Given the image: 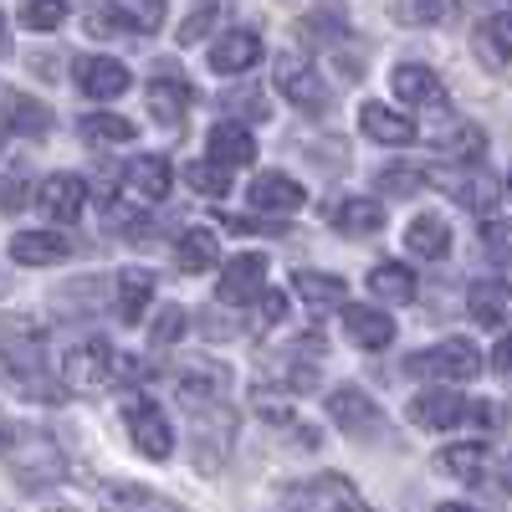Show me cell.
<instances>
[{"label": "cell", "mask_w": 512, "mask_h": 512, "mask_svg": "<svg viewBox=\"0 0 512 512\" xmlns=\"http://www.w3.org/2000/svg\"><path fill=\"white\" fill-rule=\"evenodd\" d=\"M436 149L446 154V159H456V164H482V154H487V134L477 123H456L451 134H436Z\"/></svg>", "instance_id": "cell-33"}, {"label": "cell", "mask_w": 512, "mask_h": 512, "mask_svg": "<svg viewBox=\"0 0 512 512\" xmlns=\"http://www.w3.org/2000/svg\"><path fill=\"white\" fill-rule=\"evenodd\" d=\"M262 287H267V256L262 251H236L221 267L216 297L226 308H241V303H251V297H262Z\"/></svg>", "instance_id": "cell-7"}, {"label": "cell", "mask_w": 512, "mask_h": 512, "mask_svg": "<svg viewBox=\"0 0 512 512\" xmlns=\"http://www.w3.org/2000/svg\"><path fill=\"white\" fill-rule=\"evenodd\" d=\"M169 180H175V169H169L164 154H139V159H128V169H123L128 195L144 200V205H159L169 195Z\"/></svg>", "instance_id": "cell-16"}, {"label": "cell", "mask_w": 512, "mask_h": 512, "mask_svg": "<svg viewBox=\"0 0 512 512\" xmlns=\"http://www.w3.org/2000/svg\"><path fill=\"white\" fill-rule=\"evenodd\" d=\"M482 251L492 256V262H512V221L487 216L482 221Z\"/></svg>", "instance_id": "cell-42"}, {"label": "cell", "mask_w": 512, "mask_h": 512, "mask_svg": "<svg viewBox=\"0 0 512 512\" xmlns=\"http://www.w3.org/2000/svg\"><path fill=\"white\" fill-rule=\"evenodd\" d=\"M502 487L512 492V456H507V472H502Z\"/></svg>", "instance_id": "cell-49"}, {"label": "cell", "mask_w": 512, "mask_h": 512, "mask_svg": "<svg viewBox=\"0 0 512 512\" xmlns=\"http://www.w3.org/2000/svg\"><path fill=\"white\" fill-rule=\"evenodd\" d=\"M369 292L379 297V303H410L415 297V272L410 267H400V262H379L374 272H369Z\"/></svg>", "instance_id": "cell-32"}, {"label": "cell", "mask_w": 512, "mask_h": 512, "mask_svg": "<svg viewBox=\"0 0 512 512\" xmlns=\"http://www.w3.org/2000/svg\"><path fill=\"white\" fill-rule=\"evenodd\" d=\"M62 21H67V0H26V11H21L26 31H57Z\"/></svg>", "instance_id": "cell-40"}, {"label": "cell", "mask_w": 512, "mask_h": 512, "mask_svg": "<svg viewBox=\"0 0 512 512\" xmlns=\"http://www.w3.org/2000/svg\"><path fill=\"white\" fill-rule=\"evenodd\" d=\"M451 195H456L466 210H477V216H492V205L502 200L497 180L487 175L482 164H466V175H461V180H451Z\"/></svg>", "instance_id": "cell-27"}, {"label": "cell", "mask_w": 512, "mask_h": 512, "mask_svg": "<svg viewBox=\"0 0 512 512\" xmlns=\"http://www.w3.org/2000/svg\"><path fill=\"white\" fill-rule=\"evenodd\" d=\"M216 16H221V6H216V0H200V6H195V11H190V16L180 21V31H175V36H180V47H195L200 36H210V26H216Z\"/></svg>", "instance_id": "cell-41"}, {"label": "cell", "mask_w": 512, "mask_h": 512, "mask_svg": "<svg viewBox=\"0 0 512 512\" xmlns=\"http://www.w3.org/2000/svg\"><path fill=\"white\" fill-rule=\"evenodd\" d=\"M231 175H236V169H231V164H221V159H210V154L185 164V185H190L195 195H210V200L231 190Z\"/></svg>", "instance_id": "cell-35"}, {"label": "cell", "mask_w": 512, "mask_h": 512, "mask_svg": "<svg viewBox=\"0 0 512 512\" xmlns=\"http://www.w3.org/2000/svg\"><path fill=\"white\" fill-rule=\"evenodd\" d=\"M190 103H195V93H190L185 77H154V82H149V108H154L169 128L190 113Z\"/></svg>", "instance_id": "cell-30"}, {"label": "cell", "mask_w": 512, "mask_h": 512, "mask_svg": "<svg viewBox=\"0 0 512 512\" xmlns=\"http://www.w3.org/2000/svg\"><path fill=\"white\" fill-rule=\"evenodd\" d=\"M466 313H472L482 328H502L512 318V287L502 277H477L466 287Z\"/></svg>", "instance_id": "cell-17"}, {"label": "cell", "mask_w": 512, "mask_h": 512, "mask_svg": "<svg viewBox=\"0 0 512 512\" xmlns=\"http://www.w3.org/2000/svg\"><path fill=\"white\" fill-rule=\"evenodd\" d=\"M246 200L262 210V216H297V210L308 205V190L297 185L292 175H282V169H262V175L251 180Z\"/></svg>", "instance_id": "cell-9"}, {"label": "cell", "mask_w": 512, "mask_h": 512, "mask_svg": "<svg viewBox=\"0 0 512 512\" xmlns=\"http://www.w3.org/2000/svg\"><path fill=\"white\" fill-rule=\"evenodd\" d=\"M477 47L492 52V62H512V11H497L482 21V36H477Z\"/></svg>", "instance_id": "cell-38"}, {"label": "cell", "mask_w": 512, "mask_h": 512, "mask_svg": "<svg viewBox=\"0 0 512 512\" xmlns=\"http://www.w3.org/2000/svg\"><path fill=\"white\" fill-rule=\"evenodd\" d=\"M405 374H420V379H477L482 374V354L472 338H441L436 349H420Z\"/></svg>", "instance_id": "cell-2"}, {"label": "cell", "mask_w": 512, "mask_h": 512, "mask_svg": "<svg viewBox=\"0 0 512 512\" xmlns=\"http://www.w3.org/2000/svg\"><path fill=\"white\" fill-rule=\"evenodd\" d=\"M185 328H190V313L169 303V308H159L154 323H149V344H154V349H169V344H180V338H185Z\"/></svg>", "instance_id": "cell-39"}, {"label": "cell", "mask_w": 512, "mask_h": 512, "mask_svg": "<svg viewBox=\"0 0 512 512\" xmlns=\"http://www.w3.org/2000/svg\"><path fill=\"white\" fill-rule=\"evenodd\" d=\"M328 415H333L338 431H349V436H359V441L384 431V415H379L374 395L359 390V384H338V390L328 395Z\"/></svg>", "instance_id": "cell-6"}, {"label": "cell", "mask_w": 512, "mask_h": 512, "mask_svg": "<svg viewBox=\"0 0 512 512\" xmlns=\"http://www.w3.org/2000/svg\"><path fill=\"white\" fill-rule=\"evenodd\" d=\"M175 390H180V400H185L190 410H205V405H221V400L231 395V369H221V364H210V359H195L190 369H180V379H175Z\"/></svg>", "instance_id": "cell-12"}, {"label": "cell", "mask_w": 512, "mask_h": 512, "mask_svg": "<svg viewBox=\"0 0 512 512\" xmlns=\"http://www.w3.org/2000/svg\"><path fill=\"white\" fill-rule=\"evenodd\" d=\"M441 472L466 482V487H477L482 472H487V441H456V446H446L441 451Z\"/></svg>", "instance_id": "cell-31"}, {"label": "cell", "mask_w": 512, "mask_h": 512, "mask_svg": "<svg viewBox=\"0 0 512 512\" xmlns=\"http://www.w3.org/2000/svg\"><path fill=\"white\" fill-rule=\"evenodd\" d=\"M451 11V0H395V16L410 21V26H431Z\"/></svg>", "instance_id": "cell-43"}, {"label": "cell", "mask_w": 512, "mask_h": 512, "mask_svg": "<svg viewBox=\"0 0 512 512\" xmlns=\"http://www.w3.org/2000/svg\"><path fill=\"white\" fill-rule=\"evenodd\" d=\"M123 425L128 436H134V446L154 461H164L169 451H175V431H169V415L154 405V400H123Z\"/></svg>", "instance_id": "cell-5"}, {"label": "cell", "mask_w": 512, "mask_h": 512, "mask_svg": "<svg viewBox=\"0 0 512 512\" xmlns=\"http://www.w3.org/2000/svg\"><path fill=\"white\" fill-rule=\"evenodd\" d=\"M72 82L93 103H113V98L128 93V82H134V77H128V67L118 57H77L72 62Z\"/></svg>", "instance_id": "cell-8"}, {"label": "cell", "mask_w": 512, "mask_h": 512, "mask_svg": "<svg viewBox=\"0 0 512 512\" xmlns=\"http://www.w3.org/2000/svg\"><path fill=\"white\" fill-rule=\"evenodd\" d=\"M292 287H297V297H303L313 313H333V308L349 303V282L333 277V272H297Z\"/></svg>", "instance_id": "cell-24"}, {"label": "cell", "mask_w": 512, "mask_h": 512, "mask_svg": "<svg viewBox=\"0 0 512 512\" xmlns=\"http://www.w3.org/2000/svg\"><path fill=\"white\" fill-rule=\"evenodd\" d=\"M492 364H497L502 374H512V333H507V338H502V344L492 349Z\"/></svg>", "instance_id": "cell-48"}, {"label": "cell", "mask_w": 512, "mask_h": 512, "mask_svg": "<svg viewBox=\"0 0 512 512\" xmlns=\"http://www.w3.org/2000/svg\"><path fill=\"white\" fill-rule=\"evenodd\" d=\"M507 190H512V169H507Z\"/></svg>", "instance_id": "cell-51"}, {"label": "cell", "mask_w": 512, "mask_h": 512, "mask_svg": "<svg viewBox=\"0 0 512 512\" xmlns=\"http://www.w3.org/2000/svg\"><path fill=\"white\" fill-rule=\"evenodd\" d=\"M205 149H210V159H221L231 169L256 164V139L246 134L241 123H216V128H210V139H205Z\"/></svg>", "instance_id": "cell-26"}, {"label": "cell", "mask_w": 512, "mask_h": 512, "mask_svg": "<svg viewBox=\"0 0 512 512\" xmlns=\"http://www.w3.org/2000/svg\"><path fill=\"white\" fill-rule=\"evenodd\" d=\"M72 256V241L57 231H16L11 236V262L21 267H57Z\"/></svg>", "instance_id": "cell-19"}, {"label": "cell", "mask_w": 512, "mask_h": 512, "mask_svg": "<svg viewBox=\"0 0 512 512\" xmlns=\"http://www.w3.org/2000/svg\"><path fill=\"white\" fill-rule=\"evenodd\" d=\"M344 333L354 338L359 349H390L395 344V318H384L379 308H349L344 303Z\"/></svg>", "instance_id": "cell-23"}, {"label": "cell", "mask_w": 512, "mask_h": 512, "mask_svg": "<svg viewBox=\"0 0 512 512\" xmlns=\"http://www.w3.org/2000/svg\"><path fill=\"white\" fill-rule=\"evenodd\" d=\"M390 93L410 108H446V88H441V77L431 67H420V62H400L390 72Z\"/></svg>", "instance_id": "cell-14"}, {"label": "cell", "mask_w": 512, "mask_h": 512, "mask_svg": "<svg viewBox=\"0 0 512 512\" xmlns=\"http://www.w3.org/2000/svg\"><path fill=\"white\" fill-rule=\"evenodd\" d=\"M82 26H88V36H139V21L128 16V6H93Z\"/></svg>", "instance_id": "cell-36"}, {"label": "cell", "mask_w": 512, "mask_h": 512, "mask_svg": "<svg viewBox=\"0 0 512 512\" xmlns=\"http://www.w3.org/2000/svg\"><path fill=\"white\" fill-rule=\"evenodd\" d=\"M0 52H6V16H0Z\"/></svg>", "instance_id": "cell-50"}, {"label": "cell", "mask_w": 512, "mask_h": 512, "mask_svg": "<svg viewBox=\"0 0 512 512\" xmlns=\"http://www.w3.org/2000/svg\"><path fill=\"white\" fill-rule=\"evenodd\" d=\"M272 77H277V93H282L292 108H303V113H323V108H328V88H323V77H318V67H313L308 57L282 52L277 67H272Z\"/></svg>", "instance_id": "cell-4"}, {"label": "cell", "mask_w": 512, "mask_h": 512, "mask_svg": "<svg viewBox=\"0 0 512 512\" xmlns=\"http://www.w3.org/2000/svg\"><path fill=\"white\" fill-rule=\"evenodd\" d=\"M359 128H364L374 144H390V149L415 144V123H410L405 113H395L390 103H364V108H359Z\"/></svg>", "instance_id": "cell-20"}, {"label": "cell", "mask_w": 512, "mask_h": 512, "mask_svg": "<svg viewBox=\"0 0 512 512\" xmlns=\"http://www.w3.org/2000/svg\"><path fill=\"white\" fill-rule=\"evenodd\" d=\"M256 303H262V323H267V328L287 318V292H267V287H262V297H256Z\"/></svg>", "instance_id": "cell-45"}, {"label": "cell", "mask_w": 512, "mask_h": 512, "mask_svg": "<svg viewBox=\"0 0 512 512\" xmlns=\"http://www.w3.org/2000/svg\"><path fill=\"white\" fill-rule=\"evenodd\" d=\"M21 205H26V180L6 175V180H0V210H21Z\"/></svg>", "instance_id": "cell-46"}, {"label": "cell", "mask_w": 512, "mask_h": 512, "mask_svg": "<svg viewBox=\"0 0 512 512\" xmlns=\"http://www.w3.org/2000/svg\"><path fill=\"white\" fill-rule=\"evenodd\" d=\"M282 502L287 507H344V512L364 507V497L349 487V477H338V472H323V477H308V482L287 487Z\"/></svg>", "instance_id": "cell-10"}, {"label": "cell", "mask_w": 512, "mask_h": 512, "mask_svg": "<svg viewBox=\"0 0 512 512\" xmlns=\"http://www.w3.org/2000/svg\"><path fill=\"white\" fill-rule=\"evenodd\" d=\"M405 246H410V256H420V262H441V256L451 251V226L436 216V210H425V216L410 221Z\"/></svg>", "instance_id": "cell-25"}, {"label": "cell", "mask_w": 512, "mask_h": 512, "mask_svg": "<svg viewBox=\"0 0 512 512\" xmlns=\"http://www.w3.org/2000/svg\"><path fill=\"white\" fill-rule=\"evenodd\" d=\"M6 128L21 139H41V134H52V113L47 103H36L26 93H6Z\"/></svg>", "instance_id": "cell-29"}, {"label": "cell", "mask_w": 512, "mask_h": 512, "mask_svg": "<svg viewBox=\"0 0 512 512\" xmlns=\"http://www.w3.org/2000/svg\"><path fill=\"white\" fill-rule=\"evenodd\" d=\"M0 379L11 384V390H21V395H36V400H57V384L41 374V359L31 354V349H0Z\"/></svg>", "instance_id": "cell-15"}, {"label": "cell", "mask_w": 512, "mask_h": 512, "mask_svg": "<svg viewBox=\"0 0 512 512\" xmlns=\"http://www.w3.org/2000/svg\"><path fill=\"white\" fill-rule=\"evenodd\" d=\"M344 31H349V21H344V6L338 0H323V11H313L308 21H303V36H313V41H344Z\"/></svg>", "instance_id": "cell-37"}, {"label": "cell", "mask_w": 512, "mask_h": 512, "mask_svg": "<svg viewBox=\"0 0 512 512\" xmlns=\"http://www.w3.org/2000/svg\"><path fill=\"white\" fill-rule=\"evenodd\" d=\"M175 267L180 272H210V267H221V246H216V236H210L205 226H190L185 236H180V246H175Z\"/></svg>", "instance_id": "cell-28"}, {"label": "cell", "mask_w": 512, "mask_h": 512, "mask_svg": "<svg viewBox=\"0 0 512 512\" xmlns=\"http://www.w3.org/2000/svg\"><path fill=\"white\" fill-rule=\"evenodd\" d=\"M113 374H118V354L103 338H82L62 354V384H72V390H103V384H113Z\"/></svg>", "instance_id": "cell-3"}, {"label": "cell", "mask_w": 512, "mask_h": 512, "mask_svg": "<svg viewBox=\"0 0 512 512\" xmlns=\"http://www.w3.org/2000/svg\"><path fill=\"white\" fill-rule=\"evenodd\" d=\"M0 461L21 477V487H52L67 472L57 441L31 431V425H0Z\"/></svg>", "instance_id": "cell-1"}, {"label": "cell", "mask_w": 512, "mask_h": 512, "mask_svg": "<svg viewBox=\"0 0 512 512\" xmlns=\"http://www.w3.org/2000/svg\"><path fill=\"white\" fill-rule=\"evenodd\" d=\"M36 205H41V216L57 221V226H72L82 216V205H88V180H77V175H47L36 185Z\"/></svg>", "instance_id": "cell-11"}, {"label": "cell", "mask_w": 512, "mask_h": 512, "mask_svg": "<svg viewBox=\"0 0 512 512\" xmlns=\"http://www.w3.org/2000/svg\"><path fill=\"white\" fill-rule=\"evenodd\" d=\"M410 420L425 425V431H451V425L466 420V395L446 390V379H441V384H431V390H420L410 400Z\"/></svg>", "instance_id": "cell-13"}, {"label": "cell", "mask_w": 512, "mask_h": 512, "mask_svg": "<svg viewBox=\"0 0 512 512\" xmlns=\"http://www.w3.org/2000/svg\"><path fill=\"white\" fill-rule=\"evenodd\" d=\"M77 134H82V139H88L93 149H103V144H128V139H134V134H139V128H134V123H128L123 113H88V118H82V123H77Z\"/></svg>", "instance_id": "cell-34"}, {"label": "cell", "mask_w": 512, "mask_h": 512, "mask_svg": "<svg viewBox=\"0 0 512 512\" xmlns=\"http://www.w3.org/2000/svg\"><path fill=\"white\" fill-rule=\"evenodd\" d=\"M420 185H425V175H420V169H410V164L379 169V190H384V195H415Z\"/></svg>", "instance_id": "cell-44"}, {"label": "cell", "mask_w": 512, "mask_h": 512, "mask_svg": "<svg viewBox=\"0 0 512 512\" xmlns=\"http://www.w3.org/2000/svg\"><path fill=\"white\" fill-rule=\"evenodd\" d=\"M256 62H262V36L256 31H226L216 47H210V72H221V77L251 72Z\"/></svg>", "instance_id": "cell-18"}, {"label": "cell", "mask_w": 512, "mask_h": 512, "mask_svg": "<svg viewBox=\"0 0 512 512\" xmlns=\"http://www.w3.org/2000/svg\"><path fill=\"white\" fill-rule=\"evenodd\" d=\"M323 216L333 221V231H344V236H374V231H384V205L379 200H364V195L333 200Z\"/></svg>", "instance_id": "cell-21"}, {"label": "cell", "mask_w": 512, "mask_h": 512, "mask_svg": "<svg viewBox=\"0 0 512 512\" xmlns=\"http://www.w3.org/2000/svg\"><path fill=\"white\" fill-rule=\"evenodd\" d=\"M113 297H118V318H123V323H139V318L149 313V303H154V272L123 267V272L113 277Z\"/></svg>", "instance_id": "cell-22"}, {"label": "cell", "mask_w": 512, "mask_h": 512, "mask_svg": "<svg viewBox=\"0 0 512 512\" xmlns=\"http://www.w3.org/2000/svg\"><path fill=\"white\" fill-rule=\"evenodd\" d=\"M113 502H134V507H169L164 497H154V492H134V487H113Z\"/></svg>", "instance_id": "cell-47"}]
</instances>
